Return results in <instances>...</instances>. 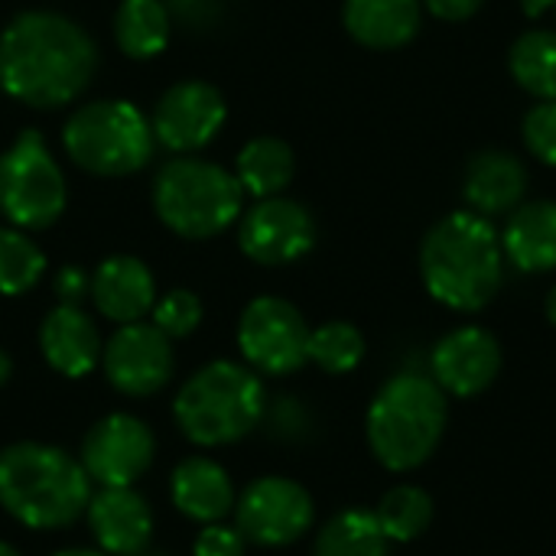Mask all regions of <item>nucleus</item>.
I'll return each mask as SVG.
<instances>
[{"label": "nucleus", "mask_w": 556, "mask_h": 556, "mask_svg": "<svg viewBox=\"0 0 556 556\" xmlns=\"http://www.w3.org/2000/svg\"><path fill=\"white\" fill-rule=\"evenodd\" d=\"M508 68L528 94L556 101V29L521 33L508 52Z\"/></svg>", "instance_id": "26"}, {"label": "nucleus", "mask_w": 556, "mask_h": 556, "mask_svg": "<svg viewBox=\"0 0 556 556\" xmlns=\"http://www.w3.org/2000/svg\"><path fill=\"white\" fill-rule=\"evenodd\" d=\"M365 358V336L352 323H326L309 332V362L329 375H349Z\"/></svg>", "instance_id": "29"}, {"label": "nucleus", "mask_w": 556, "mask_h": 556, "mask_svg": "<svg viewBox=\"0 0 556 556\" xmlns=\"http://www.w3.org/2000/svg\"><path fill=\"white\" fill-rule=\"evenodd\" d=\"M46 362L65 378H85L101 362V336L78 306H55L39 329Z\"/></svg>", "instance_id": "19"}, {"label": "nucleus", "mask_w": 556, "mask_h": 556, "mask_svg": "<svg viewBox=\"0 0 556 556\" xmlns=\"http://www.w3.org/2000/svg\"><path fill=\"white\" fill-rule=\"evenodd\" d=\"M450 424V401L427 375L391 378L368 407V446L391 472L420 469L443 443Z\"/></svg>", "instance_id": "4"}, {"label": "nucleus", "mask_w": 556, "mask_h": 556, "mask_svg": "<svg viewBox=\"0 0 556 556\" xmlns=\"http://www.w3.org/2000/svg\"><path fill=\"white\" fill-rule=\"evenodd\" d=\"M65 208V179L42 134L23 130L0 156V212L20 228H49Z\"/></svg>", "instance_id": "8"}, {"label": "nucleus", "mask_w": 556, "mask_h": 556, "mask_svg": "<svg viewBox=\"0 0 556 556\" xmlns=\"http://www.w3.org/2000/svg\"><path fill=\"white\" fill-rule=\"evenodd\" d=\"M420 277L446 309L479 313L495 300L505 277L502 235L476 212L446 215L420 244Z\"/></svg>", "instance_id": "2"}, {"label": "nucleus", "mask_w": 556, "mask_h": 556, "mask_svg": "<svg viewBox=\"0 0 556 556\" xmlns=\"http://www.w3.org/2000/svg\"><path fill=\"white\" fill-rule=\"evenodd\" d=\"M241 182L218 163L179 156L153 182V205L163 225L182 238L222 235L241 215Z\"/></svg>", "instance_id": "6"}, {"label": "nucleus", "mask_w": 556, "mask_h": 556, "mask_svg": "<svg viewBox=\"0 0 556 556\" xmlns=\"http://www.w3.org/2000/svg\"><path fill=\"white\" fill-rule=\"evenodd\" d=\"M55 556H104V554H94V551H62V554Z\"/></svg>", "instance_id": "39"}, {"label": "nucleus", "mask_w": 556, "mask_h": 556, "mask_svg": "<svg viewBox=\"0 0 556 556\" xmlns=\"http://www.w3.org/2000/svg\"><path fill=\"white\" fill-rule=\"evenodd\" d=\"M153 124L130 101H91L62 134L68 156L94 176H127L153 156Z\"/></svg>", "instance_id": "7"}, {"label": "nucleus", "mask_w": 556, "mask_h": 556, "mask_svg": "<svg viewBox=\"0 0 556 556\" xmlns=\"http://www.w3.org/2000/svg\"><path fill=\"white\" fill-rule=\"evenodd\" d=\"M293 169H296V160H293V150L277 140V137H254L241 156H238V182L248 195L254 199H274L280 195L290 179H293Z\"/></svg>", "instance_id": "23"}, {"label": "nucleus", "mask_w": 556, "mask_h": 556, "mask_svg": "<svg viewBox=\"0 0 556 556\" xmlns=\"http://www.w3.org/2000/svg\"><path fill=\"white\" fill-rule=\"evenodd\" d=\"M345 29L368 49H401L424 23V0H345Z\"/></svg>", "instance_id": "20"}, {"label": "nucleus", "mask_w": 556, "mask_h": 556, "mask_svg": "<svg viewBox=\"0 0 556 556\" xmlns=\"http://www.w3.org/2000/svg\"><path fill=\"white\" fill-rule=\"evenodd\" d=\"M375 518L391 544H410L433 521V498L420 485H394L375 508Z\"/></svg>", "instance_id": "27"}, {"label": "nucleus", "mask_w": 556, "mask_h": 556, "mask_svg": "<svg viewBox=\"0 0 556 556\" xmlns=\"http://www.w3.org/2000/svg\"><path fill=\"white\" fill-rule=\"evenodd\" d=\"M91 502V479L65 450L13 443L0 453V505L26 528H68Z\"/></svg>", "instance_id": "3"}, {"label": "nucleus", "mask_w": 556, "mask_h": 556, "mask_svg": "<svg viewBox=\"0 0 556 556\" xmlns=\"http://www.w3.org/2000/svg\"><path fill=\"white\" fill-rule=\"evenodd\" d=\"M235 511L244 541H254L261 547H287L300 541L316 518L309 492L300 482L277 476L251 482Z\"/></svg>", "instance_id": "10"}, {"label": "nucleus", "mask_w": 556, "mask_h": 556, "mask_svg": "<svg viewBox=\"0 0 556 556\" xmlns=\"http://www.w3.org/2000/svg\"><path fill=\"white\" fill-rule=\"evenodd\" d=\"M430 371L446 397H476L495 384L502 371V345L482 326H459L437 342Z\"/></svg>", "instance_id": "14"}, {"label": "nucleus", "mask_w": 556, "mask_h": 556, "mask_svg": "<svg viewBox=\"0 0 556 556\" xmlns=\"http://www.w3.org/2000/svg\"><path fill=\"white\" fill-rule=\"evenodd\" d=\"M525 189H528V169L508 150H482L466 166L463 195L469 208L482 218L515 212L525 199Z\"/></svg>", "instance_id": "17"}, {"label": "nucleus", "mask_w": 556, "mask_h": 556, "mask_svg": "<svg viewBox=\"0 0 556 556\" xmlns=\"http://www.w3.org/2000/svg\"><path fill=\"white\" fill-rule=\"evenodd\" d=\"M108 381L127 397L156 394L173 378V345L153 323L121 326L104 349Z\"/></svg>", "instance_id": "13"}, {"label": "nucleus", "mask_w": 556, "mask_h": 556, "mask_svg": "<svg viewBox=\"0 0 556 556\" xmlns=\"http://www.w3.org/2000/svg\"><path fill=\"white\" fill-rule=\"evenodd\" d=\"M525 143L528 150L547 163V166H556V101H541L534 104L528 114H525Z\"/></svg>", "instance_id": "31"}, {"label": "nucleus", "mask_w": 556, "mask_h": 556, "mask_svg": "<svg viewBox=\"0 0 556 556\" xmlns=\"http://www.w3.org/2000/svg\"><path fill=\"white\" fill-rule=\"evenodd\" d=\"M94 65L91 36L59 13H20L0 36V85L29 108L68 104L88 88Z\"/></svg>", "instance_id": "1"}, {"label": "nucleus", "mask_w": 556, "mask_h": 556, "mask_svg": "<svg viewBox=\"0 0 556 556\" xmlns=\"http://www.w3.org/2000/svg\"><path fill=\"white\" fill-rule=\"evenodd\" d=\"M173 502L186 518L215 525L225 515H231L235 489H231L228 472L218 463L195 456V459H186L182 466H176V472H173Z\"/></svg>", "instance_id": "22"}, {"label": "nucleus", "mask_w": 556, "mask_h": 556, "mask_svg": "<svg viewBox=\"0 0 556 556\" xmlns=\"http://www.w3.org/2000/svg\"><path fill=\"white\" fill-rule=\"evenodd\" d=\"M166 10H169V16H179L192 26H208V23H215L222 0H166Z\"/></svg>", "instance_id": "33"}, {"label": "nucleus", "mask_w": 556, "mask_h": 556, "mask_svg": "<svg viewBox=\"0 0 556 556\" xmlns=\"http://www.w3.org/2000/svg\"><path fill=\"white\" fill-rule=\"evenodd\" d=\"M521 7H525V13H531V16H541L544 10L556 7V0H521Z\"/></svg>", "instance_id": "36"}, {"label": "nucleus", "mask_w": 556, "mask_h": 556, "mask_svg": "<svg viewBox=\"0 0 556 556\" xmlns=\"http://www.w3.org/2000/svg\"><path fill=\"white\" fill-rule=\"evenodd\" d=\"M0 556H20V554H16V551H13L10 544H3V541H0Z\"/></svg>", "instance_id": "40"}, {"label": "nucleus", "mask_w": 556, "mask_h": 556, "mask_svg": "<svg viewBox=\"0 0 556 556\" xmlns=\"http://www.w3.org/2000/svg\"><path fill=\"white\" fill-rule=\"evenodd\" d=\"M544 309H547V319L556 326V287L547 293V303H544Z\"/></svg>", "instance_id": "38"}, {"label": "nucleus", "mask_w": 556, "mask_h": 556, "mask_svg": "<svg viewBox=\"0 0 556 556\" xmlns=\"http://www.w3.org/2000/svg\"><path fill=\"white\" fill-rule=\"evenodd\" d=\"M46 274L42 251L16 228H0V293L16 296L39 283Z\"/></svg>", "instance_id": "28"}, {"label": "nucleus", "mask_w": 556, "mask_h": 556, "mask_svg": "<svg viewBox=\"0 0 556 556\" xmlns=\"http://www.w3.org/2000/svg\"><path fill=\"white\" fill-rule=\"evenodd\" d=\"M91 300L108 319L127 326V323H140V316H147L153 309L156 283H153V274L143 261L117 254V257H108L94 270Z\"/></svg>", "instance_id": "18"}, {"label": "nucleus", "mask_w": 556, "mask_h": 556, "mask_svg": "<svg viewBox=\"0 0 556 556\" xmlns=\"http://www.w3.org/2000/svg\"><path fill=\"white\" fill-rule=\"evenodd\" d=\"M173 414L186 440L199 446H228L261 424L264 384L244 365L212 362L182 384Z\"/></svg>", "instance_id": "5"}, {"label": "nucleus", "mask_w": 556, "mask_h": 556, "mask_svg": "<svg viewBox=\"0 0 556 556\" xmlns=\"http://www.w3.org/2000/svg\"><path fill=\"white\" fill-rule=\"evenodd\" d=\"M502 251L525 274L556 270V202L518 205L502 231Z\"/></svg>", "instance_id": "21"}, {"label": "nucleus", "mask_w": 556, "mask_h": 556, "mask_svg": "<svg viewBox=\"0 0 556 556\" xmlns=\"http://www.w3.org/2000/svg\"><path fill=\"white\" fill-rule=\"evenodd\" d=\"M313 556H391V541L384 538L375 511L345 508L319 531Z\"/></svg>", "instance_id": "25"}, {"label": "nucleus", "mask_w": 556, "mask_h": 556, "mask_svg": "<svg viewBox=\"0 0 556 556\" xmlns=\"http://www.w3.org/2000/svg\"><path fill=\"white\" fill-rule=\"evenodd\" d=\"M55 290H59L62 303L75 306V303L81 300V293L91 290V283H85V274H81L78 267H65V270L55 277Z\"/></svg>", "instance_id": "35"}, {"label": "nucleus", "mask_w": 556, "mask_h": 556, "mask_svg": "<svg viewBox=\"0 0 556 556\" xmlns=\"http://www.w3.org/2000/svg\"><path fill=\"white\" fill-rule=\"evenodd\" d=\"M199 323H202V303L189 290H169L160 303H153V326L169 339H182L195 332Z\"/></svg>", "instance_id": "30"}, {"label": "nucleus", "mask_w": 556, "mask_h": 556, "mask_svg": "<svg viewBox=\"0 0 556 556\" xmlns=\"http://www.w3.org/2000/svg\"><path fill=\"white\" fill-rule=\"evenodd\" d=\"M241 251L267 267L293 264L316 244V222L313 215L293 199H261L241 222L238 231Z\"/></svg>", "instance_id": "12"}, {"label": "nucleus", "mask_w": 556, "mask_h": 556, "mask_svg": "<svg viewBox=\"0 0 556 556\" xmlns=\"http://www.w3.org/2000/svg\"><path fill=\"white\" fill-rule=\"evenodd\" d=\"M10 375H13V362L7 358V352H0V384H7Z\"/></svg>", "instance_id": "37"}, {"label": "nucleus", "mask_w": 556, "mask_h": 556, "mask_svg": "<svg viewBox=\"0 0 556 556\" xmlns=\"http://www.w3.org/2000/svg\"><path fill=\"white\" fill-rule=\"evenodd\" d=\"M195 556H244V534L235 528L208 525L195 538Z\"/></svg>", "instance_id": "32"}, {"label": "nucleus", "mask_w": 556, "mask_h": 556, "mask_svg": "<svg viewBox=\"0 0 556 556\" xmlns=\"http://www.w3.org/2000/svg\"><path fill=\"white\" fill-rule=\"evenodd\" d=\"M238 345L251 368L264 375H293L309 362V326L293 303L257 296L241 313Z\"/></svg>", "instance_id": "9"}, {"label": "nucleus", "mask_w": 556, "mask_h": 556, "mask_svg": "<svg viewBox=\"0 0 556 556\" xmlns=\"http://www.w3.org/2000/svg\"><path fill=\"white\" fill-rule=\"evenodd\" d=\"M225 124V98L205 81L173 85L153 114V137L173 153L202 150Z\"/></svg>", "instance_id": "15"}, {"label": "nucleus", "mask_w": 556, "mask_h": 556, "mask_svg": "<svg viewBox=\"0 0 556 556\" xmlns=\"http://www.w3.org/2000/svg\"><path fill=\"white\" fill-rule=\"evenodd\" d=\"M153 463V433L130 414H111L94 424L81 443V469L104 489L137 482Z\"/></svg>", "instance_id": "11"}, {"label": "nucleus", "mask_w": 556, "mask_h": 556, "mask_svg": "<svg viewBox=\"0 0 556 556\" xmlns=\"http://www.w3.org/2000/svg\"><path fill=\"white\" fill-rule=\"evenodd\" d=\"M169 10L163 0H124L114 16V39L130 59H153L169 42Z\"/></svg>", "instance_id": "24"}, {"label": "nucleus", "mask_w": 556, "mask_h": 556, "mask_svg": "<svg viewBox=\"0 0 556 556\" xmlns=\"http://www.w3.org/2000/svg\"><path fill=\"white\" fill-rule=\"evenodd\" d=\"M482 3H485V0H424V7H427L433 16L446 20V23L472 20V16L482 10Z\"/></svg>", "instance_id": "34"}, {"label": "nucleus", "mask_w": 556, "mask_h": 556, "mask_svg": "<svg viewBox=\"0 0 556 556\" xmlns=\"http://www.w3.org/2000/svg\"><path fill=\"white\" fill-rule=\"evenodd\" d=\"M88 525L94 541L114 556L140 554L153 534V515L147 502L130 489H101L88 502Z\"/></svg>", "instance_id": "16"}, {"label": "nucleus", "mask_w": 556, "mask_h": 556, "mask_svg": "<svg viewBox=\"0 0 556 556\" xmlns=\"http://www.w3.org/2000/svg\"><path fill=\"white\" fill-rule=\"evenodd\" d=\"M134 556H150V554H134Z\"/></svg>", "instance_id": "41"}]
</instances>
